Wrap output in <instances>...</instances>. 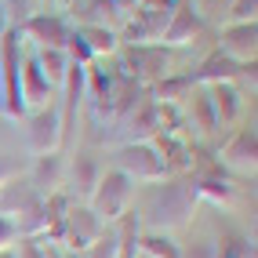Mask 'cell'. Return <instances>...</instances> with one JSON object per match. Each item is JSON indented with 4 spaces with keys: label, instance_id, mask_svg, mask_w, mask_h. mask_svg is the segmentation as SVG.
Listing matches in <instances>:
<instances>
[{
    "label": "cell",
    "instance_id": "cell-1",
    "mask_svg": "<svg viewBox=\"0 0 258 258\" xmlns=\"http://www.w3.org/2000/svg\"><path fill=\"white\" fill-rule=\"evenodd\" d=\"M55 139H58V124H55V116H37V120H33V146H37V149L55 146Z\"/></svg>",
    "mask_w": 258,
    "mask_h": 258
},
{
    "label": "cell",
    "instance_id": "cell-2",
    "mask_svg": "<svg viewBox=\"0 0 258 258\" xmlns=\"http://www.w3.org/2000/svg\"><path fill=\"white\" fill-rule=\"evenodd\" d=\"M146 251L157 254V258H178V251L171 247V240H164V236H146Z\"/></svg>",
    "mask_w": 258,
    "mask_h": 258
},
{
    "label": "cell",
    "instance_id": "cell-3",
    "mask_svg": "<svg viewBox=\"0 0 258 258\" xmlns=\"http://www.w3.org/2000/svg\"><path fill=\"white\" fill-rule=\"evenodd\" d=\"M44 66L51 70V77H55V80L62 77V55H44ZM47 70H44V73H47Z\"/></svg>",
    "mask_w": 258,
    "mask_h": 258
},
{
    "label": "cell",
    "instance_id": "cell-4",
    "mask_svg": "<svg viewBox=\"0 0 258 258\" xmlns=\"http://www.w3.org/2000/svg\"><path fill=\"white\" fill-rule=\"evenodd\" d=\"M11 236H15V226H11L8 218H0V247H4L8 240H11Z\"/></svg>",
    "mask_w": 258,
    "mask_h": 258
},
{
    "label": "cell",
    "instance_id": "cell-5",
    "mask_svg": "<svg viewBox=\"0 0 258 258\" xmlns=\"http://www.w3.org/2000/svg\"><path fill=\"white\" fill-rule=\"evenodd\" d=\"M0 258H11V254H8V251H0Z\"/></svg>",
    "mask_w": 258,
    "mask_h": 258
},
{
    "label": "cell",
    "instance_id": "cell-6",
    "mask_svg": "<svg viewBox=\"0 0 258 258\" xmlns=\"http://www.w3.org/2000/svg\"><path fill=\"white\" fill-rule=\"evenodd\" d=\"M0 178H4V167H0Z\"/></svg>",
    "mask_w": 258,
    "mask_h": 258
}]
</instances>
